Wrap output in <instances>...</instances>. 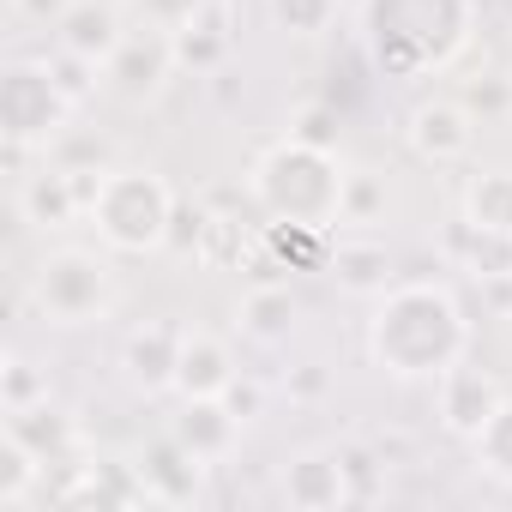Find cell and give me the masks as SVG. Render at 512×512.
I'll use <instances>...</instances> for the list:
<instances>
[{
	"mask_svg": "<svg viewBox=\"0 0 512 512\" xmlns=\"http://www.w3.org/2000/svg\"><path fill=\"white\" fill-rule=\"evenodd\" d=\"M362 350L386 380L434 386L452 362L470 356V320L446 284L410 278V284H392L386 296H374Z\"/></svg>",
	"mask_w": 512,
	"mask_h": 512,
	"instance_id": "obj_1",
	"label": "cell"
},
{
	"mask_svg": "<svg viewBox=\"0 0 512 512\" xmlns=\"http://www.w3.org/2000/svg\"><path fill=\"white\" fill-rule=\"evenodd\" d=\"M476 37V0H362V49L386 79H434Z\"/></svg>",
	"mask_w": 512,
	"mask_h": 512,
	"instance_id": "obj_2",
	"label": "cell"
},
{
	"mask_svg": "<svg viewBox=\"0 0 512 512\" xmlns=\"http://www.w3.org/2000/svg\"><path fill=\"white\" fill-rule=\"evenodd\" d=\"M344 187H350V169L332 145H314V139H278L253 157V175H247V193L272 223H314V229H332L344 223Z\"/></svg>",
	"mask_w": 512,
	"mask_h": 512,
	"instance_id": "obj_3",
	"label": "cell"
},
{
	"mask_svg": "<svg viewBox=\"0 0 512 512\" xmlns=\"http://www.w3.org/2000/svg\"><path fill=\"white\" fill-rule=\"evenodd\" d=\"M175 211H181L175 187L157 169H139V163L103 169L91 199H85V223L97 229V241L109 253H157V247H169Z\"/></svg>",
	"mask_w": 512,
	"mask_h": 512,
	"instance_id": "obj_4",
	"label": "cell"
},
{
	"mask_svg": "<svg viewBox=\"0 0 512 512\" xmlns=\"http://www.w3.org/2000/svg\"><path fill=\"white\" fill-rule=\"evenodd\" d=\"M115 302H121V284H115L109 253L97 247H49L31 272V308L61 332L103 326Z\"/></svg>",
	"mask_w": 512,
	"mask_h": 512,
	"instance_id": "obj_5",
	"label": "cell"
},
{
	"mask_svg": "<svg viewBox=\"0 0 512 512\" xmlns=\"http://www.w3.org/2000/svg\"><path fill=\"white\" fill-rule=\"evenodd\" d=\"M79 103L61 91L49 61H13L0 73V139L19 151H55L73 127Z\"/></svg>",
	"mask_w": 512,
	"mask_h": 512,
	"instance_id": "obj_6",
	"label": "cell"
},
{
	"mask_svg": "<svg viewBox=\"0 0 512 512\" xmlns=\"http://www.w3.org/2000/svg\"><path fill=\"white\" fill-rule=\"evenodd\" d=\"M175 67H181V61H175V37L139 25V31H127L121 49L103 61V91L121 97V103H157L163 85L175 79Z\"/></svg>",
	"mask_w": 512,
	"mask_h": 512,
	"instance_id": "obj_7",
	"label": "cell"
},
{
	"mask_svg": "<svg viewBox=\"0 0 512 512\" xmlns=\"http://www.w3.org/2000/svg\"><path fill=\"white\" fill-rule=\"evenodd\" d=\"M404 145H410L422 163L452 169V163H464V157L476 151V109L458 103V97H428V103H416L410 121H404Z\"/></svg>",
	"mask_w": 512,
	"mask_h": 512,
	"instance_id": "obj_8",
	"label": "cell"
},
{
	"mask_svg": "<svg viewBox=\"0 0 512 512\" xmlns=\"http://www.w3.org/2000/svg\"><path fill=\"white\" fill-rule=\"evenodd\" d=\"M278 494H284L290 512H338V506L356 494L350 458H344V452H326V446H308V452L284 458V470H278Z\"/></svg>",
	"mask_w": 512,
	"mask_h": 512,
	"instance_id": "obj_9",
	"label": "cell"
},
{
	"mask_svg": "<svg viewBox=\"0 0 512 512\" xmlns=\"http://www.w3.org/2000/svg\"><path fill=\"white\" fill-rule=\"evenodd\" d=\"M500 380L488 374V368H476V362H452L440 380H434V416H440V428L452 434V440H476L482 434V422L500 410Z\"/></svg>",
	"mask_w": 512,
	"mask_h": 512,
	"instance_id": "obj_10",
	"label": "cell"
},
{
	"mask_svg": "<svg viewBox=\"0 0 512 512\" xmlns=\"http://www.w3.org/2000/svg\"><path fill=\"white\" fill-rule=\"evenodd\" d=\"M91 187H97V175H79L67 163H43V169L19 175V217L37 229H67L73 217H85Z\"/></svg>",
	"mask_w": 512,
	"mask_h": 512,
	"instance_id": "obj_11",
	"label": "cell"
},
{
	"mask_svg": "<svg viewBox=\"0 0 512 512\" xmlns=\"http://www.w3.org/2000/svg\"><path fill=\"white\" fill-rule=\"evenodd\" d=\"M175 362H181V326H169V320H145L121 344V380L139 398L175 392Z\"/></svg>",
	"mask_w": 512,
	"mask_h": 512,
	"instance_id": "obj_12",
	"label": "cell"
},
{
	"mask_svg": "<svg viewBox=\"0 0 512 512\" xmlns=\"http://www.w3.org/2000/svg\"><path fill=\"white\" fill-rule=\"evenodd\" d=\"M61 500L67 506H97V512H109V506H157L151 488H145L139 458L127 464V458H97V452L85 464H73V482L61 488Z\"/></svg>",
	"mask_w": 512,
	"mask_h": 512,
	"instance_id": "obj_13",
	"label": "cell"
},
{
	"mask_svg": "<svg viewBox=\"0 0 512 512\" xmlns=\"http://www.w3.org/2000/svg\"><path fill=\"white\" fill-rule=\"evenodd\" d=\"M241 416L229 410V398H181L175 416H169V434L199 458V464H223L235 446H241Z\"/></svg>",
	"mask_w": 512,
	"mask_h": 512,
	"instance_id": "obj_14",
	"label": "cell"
},
{
	"mask_svg": "<svg viewBox=\"0 0 512 512\" xmlns=\"http://www.w3.org/2000/svg\"><path fill=\"white\" fill-rule=\"evenodd\" d=\"M139 470H145V488H151L157 506H193V500H205V476H211V464H199L169 428L139 452Z\"/></svg>",
	"mask_w": 512,
	"mask_h": 512,
	"instance_id": "obj_15",
	"label": "cell"
},
{
	"mask_svg": "<svg viewBox=\"0 0 512 512\" xmlns=\"http://www.w3.org/2000/svg\"><path fill=\"white\" fill-rule=\"evenodd\" d=\"M440 253H446L464 278H476L482 290H488V284H512V229H488V223L458 217V223L446 229Z\"/></svg>",
	"mask_w": 512,
	"mask_h": 512,
	"instance_id": "obj_16",
	"label": "cell"
},
{
	"mask_svg": "<svg viewBox=\"0 0 512 512\" xmlns=\"http://www.w3.org/2000/svg\"><path fill=\"white\" fill-rule=\"evenodd\" d=\"M235 350L217 332L181 326V362H175V398H223L235 386Z\"/></svg>",
	"mask_w": 512,
	"mask_h": 512,
	"instance_id": "obj_17",
	"label": "cell"
},
{
	"mask_svg": "<svg viewBox=\"0 0 512 512\" xmlns=\"http://www.w3.org/2000/svg\"><path fill=\"white\" fill-rule=\"evenodd\" d=\"M121 13H127L121 0H73V7H67V19L55 25V43H61L67 55H79V61L103 67V61L121 49V37H127Z\"/></svg>",
	"mask_w": 512,
	"mask_h": 512,
	"instance_id": "obj_18",
	"label": "cell"
},
{
	"mask_svg": "<svg viewBox=\"0 0 512 512\" xmlns=\"http://www.w3.org/2000/svg\"><path fill=\"white\" fill-rule=\"evenodd\" d=\"M7 434H13V440H25V446L43 458V470H49V464H67V458H79V452H85L79 422H73L55 398H37V404L7 410Z\"/></svg>",
	"mask_w": 512,
	"mask_h": 512,
	"instance_id": "obj_19",
	"label": "cell"
},
{
	"mask_svg": "<svg viewBox=\"0 0 512 512\" xmlns=\"http://www.w3.org/2000/svg\"><path fill=\"white\" fill-rule=\"evenodd\" d=\"M326 278H332L344 296L374 302V296L392 290V253H386V241H374V235H344V241L326 253Z\"/></svg>",
	"mask_w": 512,
	"mask_h": 512,
	"instance_id": "obj_20",
	"label": "cell"
},
{
	"mask_svg": "<svg viewBox=\"0 0 512 512\" xmlns=\"http://www.w3.org/2000/svg\"><path fill=\"white\" fill-rule=\"evenodd\" d=\"M296 320H302V308H296L290 284H253V290L235 302V326H241V338H253V344H290V338H296Z\"/></svg>",
	"mask_w": 512,
	"mask_h": 512,
	"instance_id": "obj_21",
	"label": "cell"
},
{
	"mask_svg": "<svg viewBox=\"0 0 512 512\" xmlns=\"http://www.w3.org/2000/svg\"><path fill=\"white\" fill-rule=\"evenodd\" d=\"M229 49H235V37H229V0H211L193 25L175 31V61L193 67V73H217L229 61Z\"/></svg>",
	"mask_w": 512,
	"mask_h": 512,
	"instance_id": "obj_22",
	"label": "cell"
},
{
	"mask_svg": "<svg viewBox=\"0 0 512 512\" xmlns=\"http://www.w3.org/2000/svg\"><path fill=\"white\" fill-rule=\"evenodd\" d=\"M470 464L488 476V482H500V488H512V398H500V410L482 422V434L470 440Z\"/></svg>",
	"mask_w": 512,
	"mask_h": 512,
	"instance_id": "obj_23",
	"label": "cell"
},
{
	"mask_svg": "<svg viewBox=\"0 0 512 512\" xmlns=\"http://www.w3.org/2000/svg\"><path fill=\"white\" fill-rule=\"evenodd\" d=\"M43 476H49L43 458H37L25 440H13L7 428H0V506H25Z\"/></svg>",
	"mask_w": 512,
	"mask_h": 512,
	"instance_id": "obj_24",
	"label": "cell"
},
{
	"mask_svg": "<svg viewBox=\"0 0 512 512\" xmlns=\"http://www.w3.org/2000/svg\"><path fill=\"white\" fill-rule=\"evenodd\" d=\"M464 217L488 229H512V169H482L464 187Z\"/></svg>",
	"mask_w": 512,
	"mask_h": 512,
	"instance_id": "obj_25",
	"label": "cell"
},
{
	"mask_svg": "<svg viewBox=\"0 0 512 512\" xmlns=\"http://www.w3.org/2000/svg\"><path fill=\"white\" fill-rule=\"evenodd\" d=\"M338 7H344V0H266L272 25H278L284 37H296V43L326 37V31L338 25Z\"/></svg>",
	"mask_w": 512,
	"mask_h": 512,
	"instance_id": "obj_26",
	"label": "cell"
},
{
	"mask_svg": "<svg viewBox=\"0 0 512 512\" xmlns=\"http://www.w3.org/2000/svg\"><path fill=\"white\" fill-rule=\"evenodd\" d=\"M121 7H127V19L133 25H151V31H181V25H193L205 7H211V0H121Z\"/></svg>",
	"mask_w": 512,
	"mask_h": 512,
	"instance_id": "obj_27",
	"label": "cell"
},
{
	"mask_svg": "<svg viewBox=\"0 0 512 512\" xmlns=\"http://www.w3.org/2000/svg\"><path fill=\"white\" fill-rule=\"evenodd\" d=\"M37 398H49V380L13 350L7 356V374H0V404H7V410H19V404H37Z\"/></svg>",
	"mask_w": 512,
	"mask_h": 512,
	"instance_id": "obj_28",
	"label": "cell"
},
{
	"mask_svg": "<svg viewBox=\"0 0 512 512\" xmlns=\"http://www.w3.org/2000/svg\"><path fill=\"white\" fill-rule=\"evenodd\" d=\"M386 211V187L368 175V169H350V187H344V223H380Z\"/></svg>",
	"mask_w": 512,
	"mask_h": 512,
	"instance_id": "obj_29",
	"label": "cell"
},
{
	"mask_svg": "<svg viewBox=\"0 0 512 512\" xmlns=\"http://www.w3.org/2000/svg\"><path fill=\"white\" fill-rule=\"evenodd\" d=\"M49 67H55V79H61V91L85 109V97L103 85V67H91V61H79V55H67V49H55L49 55Z\"/></svg>",
	"mask_w": 512,
	"mask_h": 512,
	"instance_id": "obj_30",
	"label": "cell"
},
{
	"mask_svg": "<svg viewBox=\"0 0 512 512\" xmlns=\"http://www.w3.org/2000/svg\"><path fill=\"white\" fill-rule=\"evenodd\" d=\"M223 398H229V410H235L241 422H260V410H266V386L253 380V374H235V386H229Z\"/></svg>",
	"mask_w": 512,
	"mask_h": 512,
	"instance_id": "obj_31",
	"label": "cell"
},
{
	"mask_svg": "<svg viewBox=\"0 0 512 512\" xmlns=\"http://www.w3.org/2000/svg\"><path fill=\"white\" fill-rule=\"evenodd\" d=\"M7 7H13L25 25H49V31H55V25L67 19V7H73V0H7Z\"/></svg>",
	"mask_w": 512,
	"mask_h": 512,
	"instance_id": "obj_32",
	"label": "cell"
},
{
	"mask_svg": "<svg viewBox=\"0 0 512 512\" xmlns=\"http://www.w3.org/2000/svg\"><path fill=\"white\" fill-rule=\"evenodd\" d=\"M464 103H470L476 115H488V109H506V103H512V91H506V85H476Z\"/></svg>",
	"mask_w": 512,
	"mask_h": 512,
	"instance_id": "obj_33",
	"label": "cell"
},
{
	"mask_svg": "<svg viewBox=\"0 0 512 512\" xmlns=\"http://www.w3.org/2000/svg\"><path fill=\"white\" fill-rule=\"evenodd\" d=\"M296 139H314V145H332V115L326 109H314V115H302V127H296ZM338 151V145H332Z\"/></svg>",
	"mask_w": 512,
	"mask_h": 512,
	"instance_id": "obj_34",
	"label": "cell"
},
{
	"mask_svg": "<svg viewBox=\"0 0 512 512\" xmlns=\"http://www.w3.org/2000/svg\"><path fill=\"white\" fill-rule=\"evenodd\" d=\"M320 386H326V374H320V368H308V374H302V380H296V392H302V398H314V392H320Z\"/></svg>",
	"mask_w": 512,
	"mask_h": 512,
	"instance_id": "obj_35",
	"label": "cell"
}]
</instances>
